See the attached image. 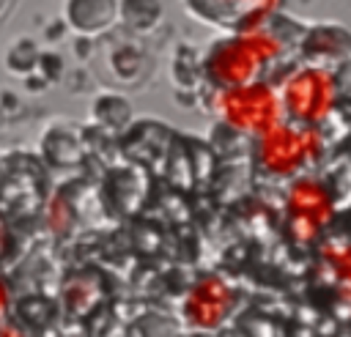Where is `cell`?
<instances>
[{
    "instance_id": "5",
    "label": "cell",
    "mask_w": 351,
    "mask_h": 337,
    "mask_svg": "<svg viewBox=\"0 0 351 337\" xmlns=\"http://www.w3.org/2000/svg\"><path fill=\"white\" fill-rule=\"evenodd\" d=\"M329 82L326 74L321 71H302L296 77H291V82L285 85V104L291 110L293 118H315L326 110L329 104Z\"/></svg>"
},
{
    "instance_id": "8",
    "label": "cell",
    "mask_w": 351,
    "mask_h": 337,
    "mask_svg": "<svg viewBox=\"0 0 351 337\" xmlns=\"http://www.w3.org/2000/svg\"><path fill=\"white\" fill-rule=\"evenodd\" d=\"M118 14L123 16V22L134 30H148L159 22L162 16V3L159 0H121L118 3Z\"/></svg>"
},
{
    "instance_id": "2",
    "label": "cell",
    "mask_w": 351,
    "mask_h": 337,
    "mask_svg": "<svg viewBox=\"0 0 351 337\" xmlns=\"http://www.w3.org/2000/svg\"><path fill=\"white\" fill-rule=\"evenodd\" d=\"M217 112L247 134H266L277 121V99L261 82L225 88L217 93Z\"/></svg>"
},
{
    "instance_id": "3",
    "label": "cell",
    "mask_w": 351,
    "mask_h": 337,
    "mask_svg": "<svg viewBox=\"0 0 351 337\" xmlns=\"http://www.w3.org/2000/svg\"><path fill=\"white\" fill-rule=\"evenodd\" d=\"M184 8L203 25L228 33H247L277 8V0H184Z\"/></svg>"
},
{
    "instance_id": "4",
    "label": "cell",
    "mask_w": 351,
    "mask_h": 337,
    "mask_svg": "<svg viewBox=\"0 0 351 337\" xmlns=\"http://www.w3.org/2000/svg\"><path fill=\"white\" fill-rule=\"evenodd\" d=\"M230 310H233V290L225 279H219L214 274L200 277L189 288V293L181 304L184 321L195 329H203V332L217 329L219 323H225Z\"/></svg>"
},
{
    "instance_id": "10",
    "label": "cell",
    "mask_w": 351,
    "mask_h": 337,
    "mask_svg": "<svg viewBox=\"0 0 351 337\" xmlns=\"http://www.w3.org/2000/svg\"><path fill=\"white\" fill-rule=\"evenodd\" d=\"M0 337H25V334L16 326H5V329H0Z\"/></svg>"
},
{
    "instance_id": "7",
    "label": "cell",
    "mask_w": 351,
    "mask_h": 337,
    "mask_svg": "<svg viewBox=\"0 0 351 337\" xmlns=\"http://www.w3.org/2000/svg\"><path fill=\"white\" fill-rule=\"evenodd\" d=\"M66 14H69V22L74 30L93 36L112 25V19L118 14V3L115 0H69Z\"/></svg>"
},
{
    "instance_id": "6",
    "label": "cell",
    "mask_w": 351,
    "mask_h": 337,
    "mask_svg": "<svg viewBox=\"0 0 351 337\" xmlns=\"http://www.w3.org/2000/svg\"><path fill=\"white\" fill-rule=\"evenodd\" d=\"M304 151V134H296L291 129H269L261 140V162L271 173H291L302 162Z\"/></svg>"
},
{
    "instance_id": "9",
    "label": "cell",
    "mask_w": 351,
    "mask_h": 337,
    "mask_svg": "<svg viewBox=\"0 0 351 337\" xmlns=\"http://www.w3.org/2000/svg\"><path fill=\"white\" fill-rule=\"evenodd\" d=\"M8 304H11V293H8V285H5V279L0 277V318L8 312Z\"/></svg>"
},
{
    "instance_id": "1",
    "label": "cell",
    "mask_w": 351,
    "mask_h": 337,
    "mask_svg": "<svg viewBox=\"0 0 351 337\" xmlns=\"http://www.w3.org/2000/svg\"><path fill=\"white\" fill-rule=\"evenodd\" d=\"M274 52L277 41L266 33H230L208 47L203 58V74L217 90L247 85L274 58Z\"/></svg>"
}]
</instances>
